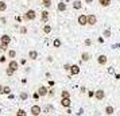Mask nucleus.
Instances as JSON below:
<instances>
[{"instance_id": "1", "label": "nucleus", "mask_w": 120, "mask_h": 116, "mask_svg": "<svg viewBox=\"0 0 120 116\" xmlns=\"http://www.w3.org/2000/svg\"><path fill=\"white\" fill-rule=\"evenodd\" d=\"M30 112H31V116H41V113H42V108H41L38 104L31 105Z\"/></svg>"}, {"instance_id": "2", "label": "nucleus", "mask_w": 120, "mask_h": 116, "mask_svg": "<svg viewBox=\"0 0 120 116\" xmlns=\"http://www.w3.org/2000/svg\"><path fill=\"white\" fill-rule=\"evenodd\" d=\"M94 97L97 101H101V100L105 99V90L104 89H97V90H94Z\"/></svg>"}, {"instance_id": "3", "label": "nucleus", "mask_w": 120, "mask_h": 116, "mask_svg": "<svg viewBox=\"0 0 120 116\" xmlns=\"http://www.w3.org/2000/svg\"><path fill=\"white\" fill-rule=\"evenodd\" d=\"M35 18H37V12L34 10H27L26 14H24V19L26 20H34Z\"/></svg>"}, {"instance_id": "4", "label": "nucleus", "mask_w": 120, "mask_h": 116, "mask_svg": "<svg viewBox=\"0 0 120 116\" xmlns=\"http://www.w3.org/2000/svg\"><path fill=\"white\" fill-rule=\"evenodd\" d=\"M77 22H78V24H80V26H88V15H85V14L78 15V18H77Z\"/></svg>"}, {"instance_id": "5", "label": "nucleus", "mask_w": 120, "mask_h": 116, "mask_svg": "<svg viewBox=\"0 0 120 116\" xmlns=\"http://www.w3.org/2000/svg\"><path fill=\"white\" fill-rule=\"evenodd\" d=\"M0 43H4V45H10L11 43V37L7 35V34H3L0 37Z\"/></svg>"}, {"instance_id": "6", "label": "nucleus", "mask_w": 120, "mask_h": 116, "mask_svg": "<svg viewBox=\"0 0 120 116\" xmlns=\"http://www.w3.org/2000/svg\"><path fill=\"white\" fill-rule=\"evenodd\" d=\"M8 69H11L12 72H16L18 69H19V64H18L15 60H11L10 64H8Z\"/></svg>"}, {"instance_id": "7", "label": "nucleus", "mask_w": 120, "mask_h": 116, "mask_svg": "<svg viewBox=\"0 0 120 116\" xmlns=\"http://www.w3.org/2000/svg\"><path fill=\"white\" fill-rule=\"evenodd\" d=\"M61 105H62L64 108H69V107L71 105L70 97H64V99H61Z\"/></svg>"}, {"instance_id": "8", "label": "nucleus", "mask_w": 120, "mask_h": 116, "mask_svg": "<svg viewBox=\"0 0 120 116\" xmlns=\"http://www.w3.org/2000/svg\"><path fill=\"white\" fill-rule=\"evenodd\" d=\"M38 93L41 97H45V96H47V93H49V89L46 88L45 85H42V86H39L38 88Z\"/></svg>"}, {"instance_id": "9", "label": "nucleus", "mask_w": 120, "mask_h": 116, "mask_svg": "<svg viewBox=\"0 0 120 116\" xmlns=\"http://www.w3.org/2000/svg\"><path fill=\"white\" fill-rule=\"evenodd\" d=\"M97 23V18H96V15H88V26H94Z\"/></svg>"}, {"instance_id": "10", "label": "nucleus", "mask_w": 120, "mask_h": 116, "mask_svg": "<svg viewBox=\"0 0 120 116\" xmlns=\"http://www.w3.org/2000/svg\"><path fill=\"white\" fill-rule=\"evenodd\" d=\"M107 61H108V58H107V55H105V54H100L97 57L98 65H105V64H107Z\"/></svg>"}, {"instance_id": "11", "label": "nucleus", "mask_w": 120, "mask_h": 116, "mask_svg": "<svg viewBox=\"0 0 120 116\" xmlns=\"http://www.w3.org/2000/svg\"><path fill=\"white\" fill-rule=\"evenodd\" d=\"M47 20H49V11H42V14H41V22L42 23H47Z\"/></svg>"}, {"instance_id": "12", "label": "nucleus", "mask_w": 120, "mask_h": 116, "mask_svg": "<svg viewBox=\"0 0 120 116\" xmlns=\"http://www.w3.org/2000/svg\"><path fill=\"white\" fill-rule=\"evenodd\" d=\"M80 66L78 65H71V67H70V74L71 76H77L78 73H80Z\"/></svg>"}, {"instance_id": "13", "label": "nucleus", "mask_w": 120, "mask_h": 116, "mask_svg": "<svg viewBox=\"0 0 120 116\" xmlns=\"http://www.w3.org/2000/svg\"><path fill=\"white\" fill-rule=\"evenodd\" d=\"M28 58L33 60V61L38 60V51H37V50H30V51H28Z\"/></svg>"}, {"instance_id": "14", "label": "nucleus", "mask_w": 120, "mask_h": 116, "mask_svg": "<svg viewBox=\"0 0 120 116\" xmlns=\"http://www.w3.org/2000/svg\"><path fill=\"white\" fill-rule=\"evenodd\" d=\"M57 10L60 12H65L66 11V3L65 1H60V3L57 4Z\"/></svg>"}, {"instance_id": "15", "label": "nucleus", "mask_w": 120, "mask_h": 116, "mask_svg": "<svg viewBox=\"0 0 120 116\" xmlns=\"http://www.w3.org/2000/svg\"><path fill=\"white\" fill-rule=\"evenodd\" d=\"M105 113H107L108 116L113 115L115 113V108L112 107V105H107V107H105Z\"/></svg>"}, {"instance_id": "16", "label": "nucleus", "mask_w": 120, "mask_h": 116, "mask_svg": "<svg viewBox=\"0 0 120 116\" xmlns=\"http://www.w3.org/2000/svg\"><path fill=\"white\" fill-rule=\"evenodd\" d=\"M61 46H62V41H61L60 38H55L54 41H53V47H54V49H58Z\"/></svg>"}, {"instance_id": "17", "label": "nucleus", "mask_w": 120, "mask_h": 116, "mask_svg": "<svg viewBox=\"0 0 120 116\" xmlns=\"http://www.w3.org/2000/svg\"><path fill=\"white\" fill-rule=\"evenodd\" d=\"M89 60H90V54L86 53V51H84V53L81 54V61L86 62V61H89Z\"/></svg>"}, {"instance_id": "18", "label": "nucleus", "mask_w": 120, "mask_h": 116, "mask_svg": "<svg viewBox=\"0 0 120 116\" xmlns=\"http://www.w3.org/2000/svg\"><path fill=\"white\" fill-rule=\"evenodd\" d=\"M111 1L112 0H98V4L101 7H109L111 6Z\"/></svg>"}, {"instance_id": "19", "label": "nucleus", "mask_w": 120, "mask_h": 116, "mask_svg": "<svg viewBox=\"0 0 120 116\" xmlns=\"http://www.w3.org/2000/svg\"><path fill=\"white\" fill-rule=\"evenodd\" d=\"M81 7H82L81 0H76V1L73 3V8H74V10H81Z\"/></svg>"}, {"instance_id": "20", "label": "nucleus", "mask_w": 120, "mask_h": 116, "mask_svg": "<svg viewBox=\"0 0 120 116\" xmlns=\"http://www.w3.org/2000/svg\"><path fill=\"white\" fill-rule=\"evenodd\" d=\"M51 31H53V27H51V26H49V24H45L43 26V33L45 34H50Z\"/></svg>"}, {"instance_id": "21", "label": "nucleus", "mask_w": 120, "mask_h": 116, "mask_svg": "<svg viewBox=\"0 0 120 116\" xmlns=\"http://www.w3.org/2000/svg\"><path fill=\"white\" fill-rule=\"evenodd\" d=\"M6 10H7V3L1 0V1H0V12H4Z\"/></svg>"}, {"instance_id": "22", "label": "nucleus", "mask_w": 120, "mask_h": 116, "mask_svg": "<svg viewBox=\"0 0 120 116\" xmlns=\"http://www.w3.org/2000/svg\"><path fill=\"white\" fill-rule=\"evenodd\" d=\"M19 97H20L22 101H26V100L28 99V93L27 92H20V96H19Z\"/></svg>"}, {"instance_id": "23", "label": "nucleus", "mask_w": 120, "mask_h": 116, "mask_svg": "<svg viewBox=\"0 0 120 116\" xmlns=\"http://www.w3.org/2000/svg\"><path fill=\"white\" fill-rule=\"evenodd\" d=\"M7 54H8V58H12V60H14V58L16 57V51H15V50H8Z\"/></svg>"}, {"instance_id": "24", "label": "nucleus", "mask_w": 120, "mask_h": 116, "mask_svg": "<svg viewBox=\"0 0 120 116\" xmlns=\"http://www.w3.org/2000/svg\"><path fill=\"white\" fill-rule=\"evenodd\" d=\"M64 97H70V93H69V90L64 89V90L61 92V99H64Z\"/></svg>"}, {"instance_id": "25", "label": "nucleus", "mask_w": 120, "mask_h": 116, "mask_svg": "<svg viewBox=\"0 0 120 116\" xmlns=\"http://www.w3.org/2000/svg\"><path fill=\"white\" fill-rule=\"evenodd\" d=\"M16 116H27V112L24 109H20V108H19V109L16 111Z\"/></svg>"}, {"instance_id": "26", "label": "nucleus", "mask_w": 120, "mask_h": 116, "mask_svg": "<svg viewBox=\"0 0 120 116\" xmlns=\"http://www.w3.org/2000/svg\"><path fill=\"white\" fill-rule=\"evenodd\" d=\"M3 94H11V88L10 86H3Z\"/></svg>"}, {"instance_id": "27", "label": "nucleus", "mask_w": 120, "mask_h": 116, "mask_svg": "<svg viewBox=\"0 0 120 116\" xmlns=\"http://www.w3.org/2000/svg\"><path fill=\"white\" fill-rule=\"evenodd\" d=\"M103 37H105V38H109V37H111V30H109V28H107V30L103 31Z\"/></svg>"}, {"instance_id": "28", "label": "nucleus", "mask_w": 120, "mask_h": 116, "mask_svg": "<svg viewBox=\"0 0 120 116\" xmlns=\"http://www.w3.org/2000/svg\"><path fill=\"white\" fill-rule=\"evenodd\" d=\"M42 4H43L46 8H49V7L51 6V0H42Z\"/></svg>"}, {"instance_id": "29", "label": "nucleus", "mask_w": 120, "mask_h": 116, "mask_svg": "<svg viewBox=\"0 0 120 116\" xmlns=\"http://www.w3.org/2000/svg\"><path fill=\"white\" fill-rule=\"evenodd\" d=\"M8 46H10V45L0 43V50H1V51H7V50H8Z\"/></svg>"}, {"instance_id": "30", "label": "nucleus", "mask_w": 120, "mask_h": 116, "mask_svg": "<svg viewBox=\"0 0 120 116\" xmlns=\"http://www.w3.org/2000/svg\"><path fill=\"white\" fill-rule=\"evenodd\" d=\"M70 67H71L70 64H65V65H64V70H66V72H70Z\"/></svg>"}, {"instance_id": "31", "label": "nucleus", "mask_w": 120, "mask_h": 116, "mask_svg": "<svg viewBox=\"0 0 120 116\" xmlns=\"http://www.w3.org/2000/svg\"><path fill=\"white\" fill-rule=\"evenodd\" d=\"M54 88H51V89H49V93H47V96H50V97H53L54 96Z\"/></svg>"}, {"instance_id": "32", "label": "nucleus", "mask_w": 120, "mask_h": 116, "mask_svg": "<svg viewBox=\"0 0 120 116\" xmlns=\"http://www.w3.org/2000/svg\"><path fill=\"white\" fill-rule=\"evenodd\" d=\"M14 73H15V72H12L11 69H8V67H7V69H6V74H7V76H12Z\"/></svg>"}, {"instance_id": "33", "label": "nucleus", "mask_w": 120, "mask_h": 116, "mask_svg": "<svg viewBox=\"0 0 120 116\" xmlns=\"http://www.w3.org/2000/svg\"><path fill=\"white\" fill-rule=\"evenodd\" d=\"M6 61H7V57H6V55H0V62H1V64H4Z\"/></svg>"}, {"instance_id": "34", "label": "nucleus", "mask_w": 120, "mask_h": 116, "mask_svg": "<svg viewBox=\"0 0 120 116\" xmlns=\"http://www.w3.org/2000/svg\"><path fill=\"white\" fill-rule=\"evenodd\" d=\"M108 73H109V74H115V67L109 66V67H108Z\"/></svg>"}, {"instance_id": "35", "label": "nucleus", "mask_w": 120, "mask_h": 116, "mask_svg": "<svg viewBox=\"0 0 120 116\" xmlns=\"http://www.w3.org/2000/svg\"><path fill=\"white\" fill-rule=\"evenodd\" d=\"M20 33H22V34H26V33H27V28L24 27V26H22V27H20Z\"/></svg>"}, {"instance_id": "36", "label": "nucleus", "mask_w": 120, "mask_h": 116, "mask_svg": "<svg viewBox=\"0 0 120 116\" xmlns=\"http://www.w3.org/2000/svg\"><path fill=\"white\" fill-rule=\"evenodd\" d=\"M92 45V41L90 39H85V46H90Z\"/></svg>"}, {"instance_id": "37", "label": "nucleus", "mask_w": 120, "mask_h": 116, "mask_svg": "<svg viewBox=\"0 0 120 116\" xmlns=\"http://www.w3.org/2000/svg\"><path fill=\"white\" fill-rule=\"evenodd\" d=\"M33 97H34V99H35V100H38L39 97H41V96H39V93H38V92H35V93L33 94Z\"/></svg>"}, {"instance_id": "38", "label": "nucleus", "mask_w": 120, "mask_h": 116, "mask_svg": "<svg viewBox=\"0 0 120 116\" xmlns=\"http://www.w3.org/2000/svg\"><path fill=\"white\" fill-rule=\"evenodd\" d=\"M88 96H89V97H94V92H93V90H89V92H88Z\"/></svg>"}, {"instance_id": "39", "label": "nucleus", "mask_w": 120, "mask_h": 116, "mask_svg": "<svg viewBox=\"0 0 120 116\" xmlns=\"http://www.w3.org/2000/svg\"><path fill=\"white\" fill-rule=\"evenodd\" d=\"M49 85H50V86H54L55 81H54V80H49Z\"/></svg>"}, {"instance_id": "40", "label": "nucleus", "mask_w": 120, "mask_h": 116, "mask_svg": "<svg viewBox=\"0 0 120 116\" xmlns=\"http://www.w3.org/2000/svg\"><path fill=\"white\" fill-rule=\"evenodd\" d=\"M50 109H54V107H53V105H47V107H46V112H47V111H50Z\"/></svg>"}, {"instance_id": "41", "label": "nucleus", "mask_w": 120, "mask_h": 116, "mask_svg": "<svg viewBox=\"0 0 120 116\" xmlns=\"http://www.w3.org/2000/svg\"><path fill=\"white\" fill-rule=\"evenodd\" d=\"M85 92H88L86 88H85V86H81V93H85Z\"/></svg>"}, {"instance_id": "42", "label": "nucleus", "mask_w": 120, "mask_h": 116, "mask_svg": "<svg viewBox=\"0 0 120 116\" xmlns=\"http://www.w3.org/2000/svg\"><path fill=\"white\" fill-rule=\"evenodd\" d=\"M115 78H116V80H120V74L119 73H115Z\"/></svg>"}, {"instance_id": "43", "label": "nucleus", "mask_w": 120, "mask_h": 116, "mask_svg": "<svg viewBox=\"0 0 120 116\" xmlns=\"http://www.w3.org/2000/svg\"><path fill=\"white\" fill-rule=\"evenodd\" d=\"M85 3L86 4H90V3H93V0H85Z\"/></svg>"}, {"instance_id": "44", "label": "nucleus", "mask_w": 120, "mask_h": 116, "mask_svg": "<svg viewBox=\"0 0 120 116\" xmlns=\"http://www.w3.org/2000/svg\"><path fill=\"white\" fill-rule=\"evenodd\" d=\"M15 19H16L18 22H22V18H20V16H16V18H15Z\"/></svg>"}, {"instance_id": "45", "label": "nucleus", "mask_w": 120, "mask_h": 116, "mask_svg": "<svg viewBox=\"0 0 120 116\" xmlns=\"http://www.w3.org/2000/svg\"><path fill=\"white\" fill-rule=\"evenodd\" d=\"M1 23H7V19H6V18H1Z\"/></svg>"}, {"instance_id": "46", "label": "nucleus", "mask_w": 120, "mask_h": 116, "mask_svg": "<svg viewBox=\"0 0 120 116\" xmlns=\"http://www.w3.org/2000/svg\"><path fill=\"white\" fill-rule=\"evenodd\" d=\"M47 61H49V62H53V58H51L50 55H49V57H47Z\"/></svg>"}, {"instance_id": "47", "label": "nucleus", "mask_w": 120, "mask_h": 116, "mask_svg": "<svg viewBox=\"0 0 120 116\" xmlns=\"http://www.w3.org/2000/svg\"><path fill=\"white\" fill-rule=\"evenodd\" d=\"M0 93H3V85H0Z\"/></svg>"}, {"instance_id": "48", "label": "nucleus", "mask_w": 120, "mask_h": 116, "mask_svg": "<svg viewBox=\"0 0 120 116\" xmlns=\"http://www.w3.org/2000/svg\"><path fill=\"white\" fill-rule=\"evenodd\" d=\"M68 1H69V0H65V3H68Z\"/></svg>"}, {"instance_id": "49", "label": "nucleus", "mask_w": 120, "mask_h": 116, "mask_svg": "<svg viewBox=\"0 0 120 116\" xmlns=\"http://www.w3.org/2000/svg\"><path fill=\"white\" fill-rule=\"evenodd\" d=\"M0 113H1V108H0Z\"/></svg>"}, {"instance_id": "50", "label": "nucleus", "mask_w": 120, "mask_h": 116, "mask_svg": "<svg viewBox=\"0 0 120 116\" xmlns=\"http://www.w3.org/2000/svg\"><path fill=\"white\" fill-rule=\"evenodd\" d=\"M119 61H120V58H119Z\"/></svg>"}]
</instances>
